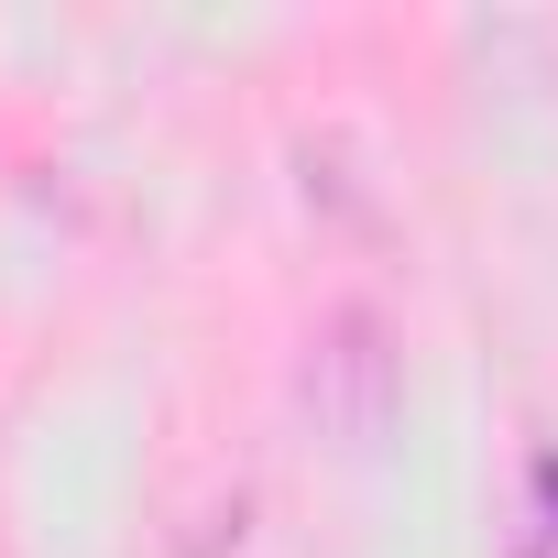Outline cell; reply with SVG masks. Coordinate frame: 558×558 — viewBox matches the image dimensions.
Instances as JSON below:
<instances>
[{"label": "cell", "instance_id": "1", "mask_svg": "<svg viewBox=\"0 0 558 558\" xmlns=\"http://www.w3.org/2000/svg\"><path fill=\"white\" fill-rule=\"evenodd\" d=\"M536 504H547V514H558V449H547V460H536Z\"/></svg>", "mask_w": 558, "mask_h": 558}]
</instances>
